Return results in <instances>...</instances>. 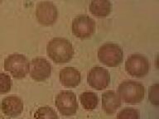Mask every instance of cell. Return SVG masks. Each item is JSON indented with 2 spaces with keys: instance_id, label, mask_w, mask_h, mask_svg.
Here are the masks:
<instances>
[{
  "instance_id": "6da1fadb",
  "label": "cell",
  "mask_w": 159,
  "mask_h": 119,
  "mask_svg": "<svg viewBox=\"0 0 159 119\" xmlns=\"http://www.w3.org/2000/svg\"><path fill=\"white\" fill-rule=\"evenodd\" d=\"M47 54L54 62L63 64L69 62L74 55V48L71 42L64 37H54L48 42Z\"/></svg>"
},
{
  "instance_id": "7a4b0ae2",
  "label": "cell",
  "mask_w": 159,
  "mask_h": 119,
  "mask_svg": "<svg viewBox=\"0 0 159 119\" xmlns=\"http://www.w3.org/2000/svg\"><path fill=\"white\" fill-rule=\"evenodd\" d=\"M118 95L120 99L127 104H139L143 99L145 88L141 83L137 81L122 82L118 87Z\"/></svg>"
},
{
  "instance_id": "3957f363",
  "label": "cell",
  "mask_w": 159,
  "mask_h": 119,
  "mask_svg": "<svg viewBox=\"0 0 159 119\" xmlns=\"http://www.w3.org/2000/svg\"><path fill=\"white\" fill-rule=\"evenodd\" d=\"M98 59L107 66L116 67L123 61L124 52L118 44L108 42L98 50Z\"/></svg>"
},
{
  "instance_id": "277c9868",
  "label": "cell",
  "mask_w": 159,
  "mask_h": 119,
  "mask_svg": "<svg viewBox=\"0 0 159 119\" xmlns=\"http://www.w3.org/2000/svg\"><path fill=\"white\" fill-rule=\"evenodd\" d=\"M4 69L9 72L12 77L22 79L29 72V61L24 55L13 53L5 59Z\"/></svg>"
},
{
  "instance_id": "5b68a950",
  "label": "cell",
  "mask_w": 159,
  "mask_h": 119,
  "mask_svg": "<svg viewBox=\"0 0 159 119\" xmlns=\"http://www.w3.org/2000/svg\"><path fill=\"white\" fill-rule=\"evenodd\" d=\"M150 63L143 55L135 53L129 55L125 62V70L133 77L142 78L148 74Z\"/></svg>"
},
{
  "instance_id": "8992f818",
  "label": "cell",
  "mask_w": 159,
  "mask_h": 119,
  "mask_svg": "<svg viewBox=\"0 0 159 119\" xmlns=\"http://www.w3.org/2000/svg\"><path fill=\"white\" fill-rule=\"evenodd\" d=\"M55 104L58 111L64 116H72L78 110V103L75 94L70 90H62L57 94Z\"/></svg>"
},
{
  "instance_id": "52a82bcc",
  "label": "cell",
  "mask_w": 159,
  "mask_h": 119,
  "mask_svg": "<svg viewBox=\"0 0 159 119\" xmlns=\"http://www.w3.org/2000/svg\"><path fill=\"white\" fill-rule=\"evenodd\" d=\"M71 30L78 38H88L95 32V22L88 15H79L72 21Z\"/></svg>"
},
{
  "instance_id": "ba28073f",
  "label": "cell",
  "mask_w": 159,
  "mask_h": 119,
  "mask_svg": "<svg viewBox=\"0 0 159 119\" xmlns=\"http://www.w3.org/2000/svg\"><path fill=\"white\" fill-rule=\"evenodd\" d=\"M36 17L40 24L46 26L54 24L58 17L57 6L49 1L38 2L36 7Z\"/></svg>"
},
{
  "instance_id": "9c48e42d",
  "label": "cell",
  "mask_w": 159,
  "mask_h": 119,
  "mask_svg": "<svg viewBox=\"0 0 159 119\" xmlns=\"http://www.w3.org/2000/svg\"><path fill=\"white\" fill-rule=\"evenodd\" d=\"M28 73L35 81H45L51 76L52 65L45 58L37 57L29 63Z\"/></svg>"
},
{
  "instance_id": "30bf717a",
  "label": "cell",
  "mask_w": 159,
  "mask_h": 119,
  "mask_svg": "<svg viewBox=\"0 0 159 119\" xmlns=\"http://www.w3.org/2000/svg\"><path fill=\"white\" fill-rule=\"evenodd\" d=\"M87 81L91 88L96 90H103L109 86L110 74L103 67L95 66L89 69L87 75Z\"/></svg>"
},
{
  "instance_id": "8fae6325",
  "label": "cell",
  "mask_w": 159,
  "mask_h": 119,
  "mask_svg": "<svg viewBox=\"0 0 159 119\" xmlns=\"http://www.w3.org/2000/svg\"><path fill=\"white\" fill-rule=\"evenodd\" d=\"M2 112L6 116L15 117L19 116L23 110V103L19 97L8 96L2 99L1 104Z\"/></svg>"
},
{
  "instance_id": "7c38bea8",
  "label": "cell",
  "mask_w": 159,
  "mask_h": 119,
  "mask_svg": "<svg viewBox=\"0 0 159 119\" xmlns=\"http://www.w3.org/2000/svg\"><path fill=\"white\" fill-rule=\"evenodd\" d=\"M59 79L61 84L66 88H75L81 80V74L74 67H65L60 71Z\"/></svg>"
},
{
  "instance_id": "4fadbf2b",
  "label": "cell",
  "mask_w": 159,
  "mask_h": 119,
  "mask_svg": "<svg viewBox=\"0 0 159 119\" xmlns=\"http://www.w3.org/2000/svg\"><path fill=\"white\" fill-rule=\"evenodd\" d=\"M121 106V99L116 92L107 90L102 94V108L106 114H114Z\"/></svg>"
},
{
  "instance_id": "5bb4252c",
  "label": "cell",
  "mask_w": 159,
  "mask_h": 119,
  "mask_svg": "<svg viewBox=\"0 0 159 119\" xmlns=\"http://www.w3.org/2000/svg\"><path fill=\"white\" fill-rule=\"evenodd\" d=\"M89 8L95 17H107L111 12V2L109 0H92L89 2Z\"/></svg>"
},
{
  "instance_id": "9a60e30c",
  "label": "cell",
  "mask_w": 159,
  "mask_h": 119,
  "mask_svg": "<svg viewBox=\"0 0 159 119\" xmlns=\"http://www.w3.org/2000/svg\"><path fill=\"white\" fill-rule=\"evenodd\" d=\"M80 104L84 109L88 110V111H91L97 107L99 99H98V96L95 93L91 91H86L80 94Z\"/></svg>"
},
{
  "instance_id": "2e32d148",
  "label": "cell",
  "mask_w": 159,
  "mask_h": 119,
  "mask_svg": "<svg viewBox=\"0 0 159 119\" xmlns=\"http://www.w3.org/2000/svg\"><path fill=\"white\" fill-rule=\"evenodd\" d=\"M35 119H58L57 112L48 106L41 107L34 114Z\"/></svg>"
},
{
  "instance_id": "e0dca14e",
  "label": "cell",
  "mask_w": 159,
  "mask_h": 119,
  "mask_svg": "<svg viewBox=\"0 0 159 119\" xmlns=\"http://www.w3.org/2000/svg\"><path fill=\"white\" fill-rule=\"evenodd\" d=\"M116 119H140V114L137 109L126 108L117 114Z\"/></svg>"
},
{
  "instance_id": "ac0fdd59",
  "label": "cell",
  "mask_w": 159,
  "mask_h": 119,
  "mask_svg": "<svg viewBox=\"0 0 159 119\" xmlns=\"http://www.w3.org/2000/svg\"><path fill=\"white\" fill-rule=\"evenodd\" d=\"M12 79L8 74L0 73V94H7L12 88Z\"/></svg>"
},
{
  "instance_id": "d6986e66",
  "label": "cell",
  "mask_w": 159,
  "mask_h": 119,
  "mask_svg": "<svg viewBox=\"0 0 159 119\" xmlns=\"http://www.w3.org/2000/svg\"><path fill=\"white\" fill-rule=\"evenodd\" d=\"M149 101L154 106H158L159 104V85L158 84H155L152 85L149 89L148 93Z\"/></svg>"
},
{
  "instance_id": "ffe728a7",
  "label": "cell",
  "mask_w": 159,
  "mask_h": 119,
  "mask_svg": "<svg viewBox=\"0 0 159 119\" xmlns=\"http://www.w3.org/2000/svg\"><path fill=\"white\" fill-rule=\"evenodd\" d=\"M1 2H2V0H0V3H1Z\"/></svg>"
}]
</instances>
